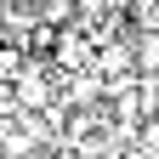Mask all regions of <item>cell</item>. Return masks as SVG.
Returning a JSON list of instances; mask_svg holds the SVG:
<instances>
[{"instance_id":"3","label":"cell","mask_w":159,"mask_h":159,"mask_svg":"<svg viewBox=\"0 0 159 159\" xmlns=\"http://www.w3.org/2000/svg\"><path fill=\"white\" fill-rule=\"evenodd\" d=\"M0 6H6V0H0Z\"/></svg>"},{"instance_id":"1","label":"cell","mask_w":159,"mask_h":159,"mask_svg":"<svg viewBox=\"0 0 159 159\" xmlns=\"http://www.w3.org/2000/svg\"><path fill=\"white\" fill-rule=\"evenodd\" d=\"M136 74H159V29H136Z\"/></svg>"},{"instance_id":"2","label":"cell","mask_w":159,"mask_h":159,"mask_svg":"<svg viewBox=\"0 0 159 159\" xmlns=\"http://www.w3.org/2000/svg\"><path fill=\"white\" fill-rule=\"evenodd\" d=\"M0 34H6V6H0Z\"/></svg>"}]
</instances>
